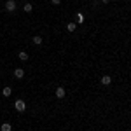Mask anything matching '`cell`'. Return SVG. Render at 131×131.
<instances>
[{
	"label": "cell",
	"mask_w": 131,
	"mask_h": 131,
	"mask_svg": "<svg viewBox=\"0 0 131 131\" xmlns=\"http://www.w3.org/2000/svg\"><path fill=\"white\" fill-rule=\"evenodd\" d=\"M101 84H103V86L112 84V77H110V75H103V77H101Z\"/></svg>",
	"instance_id": "277c9868"
},
{
	"label": "cell",
	"mask_w": 131,
	"mask_h": 131,
	"mask_svg": "<svg viewBox=\"0 0 131 131\" xmlns=\"http://www.w3.org/2000/svg\"><path fill=\"white\" fill-rule=\"evenodd\" d=\"M75 28H77V23H68V25H67V30L68 31H73Z\"/></svg>",
	"instance_id": "9c48e42d"
},
{
	"label": "cell",
	"mask_w": 131,
	"mask_h": 131,
	"mask_svg": "<svg viewBox=\"0 0 131 131\" xmlns=\"http://www.w3.org/2000/svg\"><path fill=\"white\" fill-rule=\"evenodd\" d=\"M10 93H12V89H10L9 86H7V88H4V91H2V94H4L5 98H7V96H10Z\"/></svg>",
	"instance_id": "ba28073f"
},
{
	"label": "cell",
	"mask_w": 131,
	"mask_h": 131,
	"mask_svg": "<svg viewBox=\"0 0 131 131\" xmlns=\"http://www.w3.org/2000/svg\"><path fill=\"white\" fill-rule=\"evenodd\" d=\"M31 9H33L31 4H25V5H23V10H26V12H31Z\"/></svg>",
	"instance_id": "8fae6325"
},
{
	"label": "cell",
	"mask_w": 131,
	"mask_h": 131,
	"mask_svg": "<svg viewBox=\"0 0 131 131\" xmlns=\"http://www.w3.org/2000/svg\"><path fill=\"white\" fill-rule=\"evenodd\" d=\"M5 10L14 12V10H16V2H14V0H7V2H5Z\"/></svg>",
	"instance_id": "7a4b0ae2"
},
{
	"label": "cell",
	"mask_w": 131,
	"mask_h": 131,
	"mask_svg": "<svg viewBox=\"0 0 131 131\" xmlns=\"http://www.w3.org/2000/svg\"><path fill=\"white\" fill-rule=\"evenodd\" d=\"M18 56H19V60H21V61H26V60H28V52H25V51H21Z\"/></svg>",
	"instance_id": "52a82bcc"
},
{
	"label": "cell",
	"mask_w": 131,
	"mask_h": 131,
	"mask_svg": "<svg viewBox=\"0 0 131 131\" xmlns=\"http://www.w3.org/2000/svg\"><path fill=\"white\" fill-rule=\"evenodd\" d=\"M63 96H65V89L63 88H58L56 89V98H63Z\"/></svg>",
	"instance_id": "8992f818"
},
{
	"label": "cell",
	"mask_w": 131,
	"mask_h": 131,
	"mask_svg": "<svg viewBox=\"0 0 131 131\" xmlns=\"http://www.w3.org/2000/svg\"><path fill=\"white\" fill-rule=\"evenodd\" d=\"M14 77H16V79H23V77H25V70H23V68H16V70H14Z\"/></svg>",
	"instance_id": "3957f363"
},
{
	"label": "cell",
	"mask_w": 131,
	"mask_h": 131,
	"mask_svg": "<svg viewBox=\"0 0 131 131\" xmlns=\"http://www.w3.org/2000/svg\"><path fill=\"white\" fill-rule=\"evenodd\" d=\"M10 129H12V128H10L9 122H4V124L0 126V131H10Z\"/></svg>",
	"instance_id": "5b68a950"
},
{
	"label": "cell",
	"mask_w": 131,
	"mask_h": 131,
	"mask_svg": "<svg viewBox=\"0 0 131 131\" xmlns=\"http://www.w3.org/2000/svg\"><path fill=\"white\" fill-rule=\"evenodd\" d=\"M33 44H37V46H39V44H42V37L35 35V37H33Z\"/></svg>",
	"instance_id": "30bf717a"
},
{
	"label": "cell",
	"mask_w": 131,
	"mask_h": 131,
	"mask_svg": "<svg viewBox=\"0 0 131 131\" xmlns=\"http://www.w3.org/2000/svg\"><path fill=\"white\" fill-rule=\"evenodd\" d=\"M14 108H16L18 112H25V108H26V103H25L23 100H18L16 103H14Z\"/></svg>",
	"instance_id": "6da1fadb"
},
{
	"label": "cell",
	"mask_w": 131,
	"mask_h": 131,
	"mask_svg": "<svg viewBox=\"0 0 131 131\" xmlns=\"http://www.w3.org/2000/svg\"><path fill=\"white\" fill-rule=\"evenodd\" d=\"M77 21L82 23V21H84V16H82V14H77Z\"/></svg>",
	"instance_id": "7c38bea8"
},
{
	"label": "cell",
	"mask_w": 131,
	"mask_h": 131,
	"mask_svg": "<svg viewBox=\"0 0 131 131\" xmlns=\"http://www.w3.org/2000/svg\"><path fill=\"white\" fill-rule=\"evenodd\" d=\"M51 2H52L54 5H60V4H61V0H51Z\"/></svg>",
	"instance_id": "4fadbf2b"
}]
</instances>
